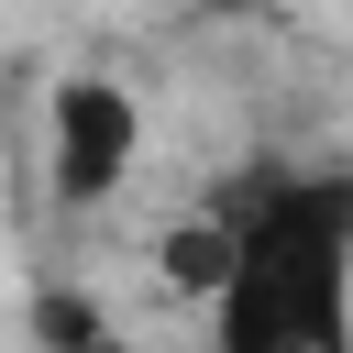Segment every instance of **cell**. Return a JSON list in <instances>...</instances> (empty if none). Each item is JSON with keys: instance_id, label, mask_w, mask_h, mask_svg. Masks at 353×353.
Wrapping results in <instances>:
<instances>
[{"instance_id": "cell-3", "label": "cell", "mask_w": 353, "mask_h": 353, "mask_svg": "<svg viewBox=\"0 0 353 353\" xmlns=\"http://www.w3.org/2000/svg\"><path fill=\"white\" fill-rule=\"evenodd\" d=\"M221 265H232V232H221V221L165 232V276H176V287H199V298H210V287H221Z\"/></svg>"}, {"instance_id": "cell-1", "label": "cell", "mask_w": 353, "mask_h": 353, "mask_svg": "<svg viewBox=\"0 0 353 353\" xmlns=\"http://www.w3.org/2000/svg\"><path fill=\"white\" fill-rule=\"evenodd\" d=\"M232 265L210 287V331L232 353H331L353 331V176L254 165L221 199Z\"/></svg>"}, {"instance_id": "cell-2", "label": "cell", "mask_w": 353, "mask_h": 353, "mask_svg": "<svg viewBox=\"0 0 353 353\" xmlns=\"http://www.w3.org/2000/svg\"><path fill=\"white\" fill-rule=\"evenodd\" d=\"M132 154H143V110H132V88H110V77H66V88H55V121H44V176H55V199H66V210L110 199V188L132 176Z\"/></svg>"}, {"instance_id": "cell-4", "label": "cell", "mask_w": 353, "mask_h": 353, "mask_svg": "<svg viewBox=\"0 0 353 353\" xmlns=\"http://www.w3.org/2000/svg\"><path fill=\"white\" fill-rule=\"evenodd\" d=\"M33 331H44V342H110V320H99V298H66V287H55L44 309H33Z\"/></svg>"}]
</instances>
